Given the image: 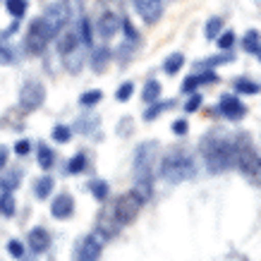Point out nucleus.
<instances>
[{"instance_id": "obj_23", "label": "nucleus", "mask_w": 261, "mask_h": 261, "mask_svg": "<svg viewBox=\"0 0 261 261\" xmlns=\"http://www.w3.org/2000/svg\"><path fill=\"white\" fill-rule=\"evenodd\" d=\"M5 10L15 19H22L27 15V10H29V0H5Z\"/></svg>"}, {"instance_id": "obj_30", "label": "nucleus", "mask_w": 261, "mask_h": 261, "mask_svg": "<svg viewBox=\"0 0 261 261\" xmlns=\"http://www.w3.org/2000/svg\"><path fill=\"white\" fill-rule=\"evenodd\" d=\"M84 170H87V153H74L70 166H67V173L77 175V173H84Z\"/></svg>"}, {"instance_id": "obj_37", "label": "nucleus", "mask_w": 261, "mask_h": 261, "mask_svg": "<svg viewBox=\"0 0 261 261\" xmlns=\"http://www.w3.org/2000/svg\"><path fill=\"white\" fill-rule=\"evenodd\" d=\"M94 125H98V118H94V115H89V118H80L77 120V132H91L94 129Z\"/></svg>"}, {"instance_id": "obj_6", "label": "nucleus", "mask_w": 261, "mask_h": 261, "mask_svg": "<svg viewBox=\"0 0 261 261\" xmlns=\"http://www.w3.org/2000/svg\"><path fill=\"white\" fill-rule=\"evenodd\" d=\"M43 101H46V87L39 80L24 82L22 89H19V111L32 113L36 108H41Z\"/></svg>"}, {"instance_id": "obj_40", "label": "nucleus", "mask_w": 261, "mask_h": 261, "mask_svg": "<svg viewBox=\"0 0 261 261\" xmlns=\"http://www.w3.org/2000/svg\"><path fill=\"white\" fill-rule=\"evenodd\" d=\"M197 87H199L197 74H190L187 80L182 82V91H185V94H194V91H197Z\"/></svg>"}, {"instance_id": "obj_29", "label": "nucleus", "mask_w": 261, "mask_h": 261, "mask_svg": "<svg viewBox=\"0 0 261 261\" xmlns=\"http://www.w3.org/2000/svg\"><path fill=\"white\" fill-rule=\"evenodd\" d=\"M103 98V91L101 89H91V91H84V94L80 96V103L84 106V108H94V106H98Z\"/></svg>"}, {"instance_id": "obj_11", "label": "nucleus", "mask_w": 261, "mask_h": 261, "mask_svg": "<svg viewBox=\"0 0 261 261\" xmlns=\"http://www.w3.org/2000/svg\"><path fill=\"white\" fill-rule=\"evenodd\" d=\"M98 256H101V240H98V235L84 238V242L77 249V261H98Z\"/></svg>"}, {"instance_id": "obj_18", "label": "nucleus", "mask_w": 261, "mask_h": 261, "mask_svg": "<svg viewBox=\"0 0 261 261\" xmlns=\"http://www.w3.org/2000/svg\"><path fill=\"white\" fill-rule=\"evenodd\" d=\"M182 65H185V53H180V50H177V53H170V56L163 60V72L173 77V74H177V72L182 70Z\"/></svg>"}, {"instance_id": "obj_42", "label": "nucleus", "mask_w": 261, "mask_h": 261, "mask_svg": "<svg viewBox=\"0 0 261 261\" xmlns=\"http://www.w3.org/2000/svg\"><path fill=\"white\" fill-rule=\"evenodd\" d=\"M8 252L15 256V259H24V245L22 242H17V240H12L8 245Z\"/></svg>"}, {"instance_id": "obj_21", "label": "nucleus", "mask_w": 261, "mask_h": 261, "mask_svg": "<svg viewBox=\"0 0 261 261\" xmlns=\"http://www.w3.org/2000/svg\"><path fill=\"white\" fill-rule=\"evenodd\" d=\"M120 32L125 34L127 43H132V46H139V43H142V36H139V32H137L135 27H132V22H129L127 17H122V19H120Z\"/></svg>"}, {"instance_id": "obj_14", "label": "nucleus", "mask_w": 261, "mask_h": 261, "mask_svg": "<svg viewBox=\"0 0 261 261\" xmlns=\"http://www.w3.org/2000/svg\"><path fill=\"white\" fill-rule=\"evenodd\" d=\"M29 247H32V252L34 254H43L50 247V235H48V230L46 228H34L32 232H29Z\"/></svg>"}, {"instance_id": "obj_46", "label": "nucleus", "mask_w": 261, "mask_h": 261, "mask_svg": "<svg viewBox=\"0 0 261 261\" xmlns=\"http://www.w3.org/2000/svg\"><path fill=\"white\" fill-rule=\"evenodd\" d=\"M8 159H10V151H8V146H0V170L8 166Z\"/></svg>"}, {"instance_id": "obj_22", "label": "nucleus", "mask_w": 261, "mask_h": 261, "mask_svg": "<svg viewBox=\"0 0 261 261\" xmlns=\"http://www.w3.org/2000/svg\"><path fill=\"white\" fill-rule=\"evenodd\" d=\"M173 106V101H151L149 106H146V111H144V120H156L161 115V113L166 111V108H170Z\"/></svg>"}, {"instance_id": "obj_47", "label": "nucleus", "mask_w": 261, "mask_h": 261, "mask_svg": "<svg viewBox=\"0 0 261 261\" xmlns=\"http://www.w3.org/2000/svg\"><path fill=\"white\" fill-rule=\"evenodd\" d=\"M259 60H261V50H259Z\"/></svg>"}, {"instance_id": "obj_45", "label": "nucleus", "mask_w": 261, "mask_h": 261, "mask_svg": "<svg viewBox=\"0 0 261 261\" xmlns=\"http://www.w3.org/2000/svg\"><path fill=\"white\" fill-rule=\"evenodd\" d=\"M17 29H19V19H15V22L10 24L8 29H5V34H3V39H10V36H15Z\"/></svg>"}, {"instance_id": "obj_25", "label": "nucleus", "mask_w": 261, "mask_h": 261, "mask_svg": "<svg viewBox=\"0 0 261 261\" xmlns=\"http://www.w3.org/2000/svg\"><path fill=\"white\" fill-rule=\"evenodd\" d=\"M89 190H91V194L96 197V201H106V199H108V194H111V187H108V182H103V180L89 182Z\"/></svg>"}, {"instance_id": "obj_35", "label": "nucleus", "mask_w": 261, "mask_h": 261, "mask_svg": "<svg viewBox=\"0 0 261 261\" xmlns=\"http://www.w3.org/2000/svg\"><path fill=\"white\" fill-rule=\"evenodd\" d=\"M17 185H19V173H17V170H12V173H8V175H3V177H0V187H3V190L12 192Z\"/></svg>"}, {"instance_id": "obj_4", "label": "nucleus", "mask_w": 261, "mask_h": 261, "mask_svg": "<svg viewBox=\"0 0 261 261\" xmlns=\"http://www.w3.org/2000/svg\"><path fill=\"white\" fill-rule=\"evenodd\" d=\"M50 39H56L50 29H48V24L43 22V17H36L29 22V29L24 34V48H27V53L29 56H41L46 46L50 43Z\"/></svg>"}, {"instance_id": "obj_19", "label": "nucleus", "mask_w": 261, "mask_h": 261, "mask_svg": "<svg viewBox=\"0 0 261 261\" xmlns=\"http://www.w3.org/2000/svg\"><path fill=\"white\" fill-rule=\"evenodd\" d=\"M77 34H80L84 48H94V29H91V22H89L87 17H82L80 22H77Z\"/></svg>"}, {"instance_id": "obj_2", "label": "nucleus", "mask_w": 261, "mask_h": 261, "mask_svg": "<svg viewBox=\"0 0 261 261\" xmlns=\"http://www.w3.org/2000/svg\"><path fill=\"white\" fill-rule=\"evenodd\" d=\"M156 153H159V144L156 142H144L135 153V175H137V192L142 194V199H151V170L156 163Z\"/></svg>"}, {"instance_id": "obj_36", "label": "nucleus", "mask_w": 261, "mask_h": 261, "mask_svg": "<svg viewBox=\"0 0 261 261\" xmlns=\"http://www.w3.org/2000/svg\"><path fill=\"white\" fill-rule=\"evenodd\" d=\"M132 94H135V82H125V84L115 91V98H118L120 103H125V101H129Z\"/></svg>"}, {"instance_id": "obj_5", "label": "nucleus", "mask_w": 261, "mask_h": 261, "mask_svg": "<svg viewBox=\"0 0 261 261\" xmlns=\"http://www.w3.org/2000/svg\"><path fill=\"white\" fill-rule=\"evenodd\" d=\"M142 204H144V199L137 190L122 194V197L115 201V206H113V214H115L118 225H127V223L135 221L137 214H139V208H142Z\"/></svg>"}, {"instance_id": "obj_44", "label": "nucleus", "mask_w": 261, "mask_h": 261, "mask_svg": "<svg viewBox=\"0 0 261 261\" xmlns=\"http://www.w3.org/2000/svg\"><path fill=\"white\" fill-rule=\"evenodd\" d=\"M29 151H32V146H29V142H27V139H22V142L15 144V153H17V156H27Z\"/></svg>"}, {"instance_id": "obj_43", "label": "nucleus", "mask_w": 261, "mask_h": 261, "mask_svg": "<svg viewBox=\"0 0 261 261\" xmlns=\"http://www.w3.org/2000/svg\"><path fill=\"white\" fill-rule=\"evenodd\" d=\"M187 129H190V127H187V120H175L173 122V135L185 137L187 135Z\"/></svg>"}, {"instance_id": "obj_7", "label": "nucleus", "mask_w": 261, "mask_h": 261, "mask_svg": "<svg viewBox=\"0 0 261 261\" xmlns=\"http://www.w3.org/2000/svg\"><path fill=\"white\" fill-rule=\"evenodd\" d=\"M43 22L48 24V29H50V34L53 36H58V34L63 32L65 27L70 24V15H67V8H65L63 0H56V3H50L46 8V12H43Z\"/></svg>"}, {"instance_id": "obj_33", "label": "nucleus", "mask_w": 261, "mask_h": 261, "mask_svg": "<svg viewBox=\"0 0 261 261\" xmlns=\"http://www.w3.org/2000/svg\"><path fill=\"white\" fill-rule=\"evenodd\" d=\"M65 8H67V15H70V22H80L82 19V0H63Z\"/></svg>"}, {"instance_id": "obj_32", "label": "nucleus", "mask_w": 261, "mask_h": 261, "mask_svg": "<svg viewBox=\"0 0 261 261\" xmlns=\"http://www.w3.org/2000/svg\"><path fill=\"white\" fill-rule=\"evenodd\" d=\"M159 96H161V84H159V82H153V80H151L149 84L144 87V91H142V98H144V103L159 101Z\"/></svg>"}, {"instance_id": "obj_1", "label": "nucleus", "mask_w": 261, "mask_h": 261, "mask_svg": "<svg viewBox=\"0 0 261 261\" xmlns=\"http://www.w3.org/2000/svg\"><path fill=\"white\" fill-rule=\"evenodd\" d=\"M201 153H204L206 168L208 173H225L235 166V146H232V137L221 135H208L201 142Z\"/></svg>"}, {"instance_id": "obj_13", "label": "nucleus", "mask_w": 261, "mask_h": 261, "mask_svg": "<svg viewBox=\"0 0 261 261\" xmlns=\"http://www.w3.org/2000/svg\"><path fill=\"white\" fill-rule=\"evenodd\" d=\"M84 50L87 48L84 46H77L72 48V50H67V53H63V65L67 67V72H72V74H77V72L84 67Z\"/></svg>"}, {"instance_id": "obj_12", "label": "nucleus", "mask_w": 261, "mask_h": 261, "mask_svg": "<svg viewBox=\"0 0 261 261\" xmlns=\"http://www.w3.org/2000/svg\"><path fill=\"white\" fill-rule=\"evenodd\" d=\"M50 214L56 216V218H60V221L70 218V216L74 214V199H72L70 194H58V197L50 201Z\"/></svg>"}, {"instance_id": "obj_39", "label": "nucleus", "mask_w": 261, "mask_h": 261, "mask_svg": "<svg viewBox=\"0 0 261 261\" xmlns=\"http://www.w3.org/2000/svg\"><path fill=\"white\" fill-rule=\"evenodd\" d=\"M247 180L254 182V185H261V153L256 159V163L252 166V170H249V175H247Z\"/></svg>"}, {"instance_id": "obj_41", "label": "nucleus", "mask_w": 261, "mask_h": 261, "mask_svg": "<svg viewBox=\"0 0 261 261\" xmlns=\"http://www.w3.org/2000/svg\"><path fill=\"white\" fill-rule=\"evenodd\" d=\"M201 101H204V98H201V94H197V91H194V94H192V98L187 103H185V111L187 113H194V111H199V106H201Z\"/></svg>"}, {"instance_id": "obj_15", "label": "nucleus", "mask_w": 261, "mask_h": 261, "mask_svg": "<svg viewBox=\"0 0 261 261\" xmlns=\"http://www.w3.org/2000/svg\"><path fill=\"white\" fill-rule=\"evenodd\" d=\"M111 48L108 46H98V48H91V67H94V72H103L106 67H108V63H111Z\"/></svg>"}, {"instance_id": "obj_27", "label": "nucleus", "mask_w": 261, "mask_h": 261, "mask_svg": "<svg viewBox=\"0 0 261 261\" xmlns=\"http://www.w3.org/2000/svg\"><path fill=\"white\" fill-rule=\"evenodd\" d=\"M0 214L3 216H15V197H12V192L3 190V194H0Z\"/></svg>"}, {"instance_id": "obj_17", "label": "nucleus", "mask_w": 261, "mask_h": 261, "mask_svg": "<svg viewBox=\"0 0 261 261\" xmlns=\"http://www.w3.org/2000/svg\"><path fill=\"white\" fill-rule=\"evenodd\" d=\"M232 89H235L238 94H249V96H254V94H259L261 91L259 82L249 80V77H238V80H232Z\"/></svg>"}, {"instance_id": "obj_10", "label": "nucleus", "mask_w": 261, "mask_h": 261, "mask_svg": "<svg viewBox=\"0 0 261 261\" xmlns=\"http://www.w3.org/2000/svg\"><path fill=\"white\" fill-rule=\"evenodd\" d=\"M120 19H122V17H120L118 12H113V10L101 12L98 19H96V34H98L103 41L113 39V36L120 32Z\"/></svg>"}, {"instance_id": "obj_28", "label": "nucleus", "mask_w": 261, "mask_h": 261, "mask_svg": "<svg viewBox=\"0 0 261 261\" xmlns=\"http://www.w3.org/2000/svg\"><path fill=\"white\" fill-rule=\"evenodd\" d=\"M53 163H56V153H53V149L46 146V144H39V166L48 170V168H53Z\"/></svg>"}, {"instance_id": "obj_26", "label": "nucleus", "mask_w": 261, "mask_h": 261, "mask_svg": "<svg viewBox=\"0 0 261 261\" xmlns=\"http://www.w3.org/2000/svg\"><path fill=\"white\" fill-rule=\"evenodd\" d=\"M216 41H218V50H221V53H230L232 46H235V41H238V36H235L232 29H228V32H221V36Z\"/></svg>"}, {"instance_id": "obj_16", "label": "nucleus", "mask_w": 261, "mask_h": 261, "mask_svg": "<svg viewBox=\"0 0 261 261\" xmlns=\"http://www.w3.org/2000/svg\"><path fill=\"white\" fill-rule=\"evenodd\" d=\"M118 221H115V214H113V206L111 208H106L101 216H98V230H101V235L106 238H113L115 232H118Z\"/></svg>"}, {"instance_id": "obj_8", "label": "nucleus", "mask_w": 261, "mask_h": 261, "mask_svg": "<svg viewBox=\"0 0 261 261\" xmlns=\"http://www.w3.org/2000/svg\"><path fill=\"white\" fill-rule=\"evenodd\" d=\"M218 113H221L223 118L238 122V120H242L247 115V106L235 94H223L221 101H218Z\"/></svg>"}, {"instance_id": "obj_38", "label": "nucleus", "mask_w": 261, "mask_h": 261, "mask_svg": "<svg viewBox=\"0 0 261 261\" xmlns=\"http://www.w3.org/2000/svg\"><path fill=\"white\" fill-rule=\"evenodd\" d=\"M197 80H199V84H216V82H218V74H216L211 67H206V70H201L197 74Z\"/></svg>"}, {"instance_id": "obj_31", "label": "nucleus", "mask_w": 261, "mask_h": 261, "mask_svg": "<svg viewBox=\"0 0 261 261\" xmlns=\"http://www.w3.org/2000/svg\"><path fill=\"white\" fill-rule=\"evenodd\" d=\"M34 192H36V197L39 199H46L50 192H53V177H41V180H36V187H34Z\"/></svg>"}, {"instance_id": "obj_24", "label": "nucleus", "mask_w": 261, "mask_h": 261, "mask_svg": "<svg viewBox=\"0 0 261 261\" xmlns=\"http://www.w3.org/2000/svg\"><path fill=\"white\" fill-rule=\"evenodd\" d=\"M221 32H223V17H218V15H214L208 22H206V29H204V36L208 41H214V39H218L221 36Z\"/></svg>"}, {"instance_id": "obj_3", "label": "nucleus", "mask_w": 261, "mask_h": 261, "mask_svg": "<svg viewBox=\"0 0 261 261\" xmlns=\"http://www.w3.org/2000/svg\"><path fill=\"white\" fill-rule=\"evenodd\" d=\"M197 173V168H194V159H192L190 151L185 149H173L166 153V159L161 161V175H163V180L166 182H185L194 177Z\"/></svg>"}, {"instance_id": "obj_20", "label": "nucleus", "mask_w": 261, "mask_h": 261, "mask_svg": "<svg viewBox=\"0 0 261 261\" xmlns=\"http://www.w3.org/2000/svg\"><path fill=\"white\" fill-rule=\"evenodd\" d=\"M242 48L247 53H259L261 50V34L256 29H249V32L242 36Z\"/></svg>"}, {"instance_id": "obj_9", "label": "nucleus", "mask_w": 261, "mask_h": 261, "mask_svg": "<svg viewBox=\"0 0 261 261\" xmlns=\"http://www.w3.org/2000/svg\"><path fill=\"white\" fill-rule=\"evenodd\" d=\"M137 15L144 19V24H156L163 17V0H132Z\"/></svg>"}, {"instance_id": "obj_34", "label": "nucleus", "mask_w": 261, "mask_h": 261, "mask_svg": "<svg viewBox=\"0 0 261 261\" xmlns=\"http://www.w3.org/2000/svg\"><path fill=\"white\" fill-rule=\"evenodd\" d=\"M72 137V129L67 125H56L53 127V139H56L58 144H67Z\"/></svg>"}]
</instances>
